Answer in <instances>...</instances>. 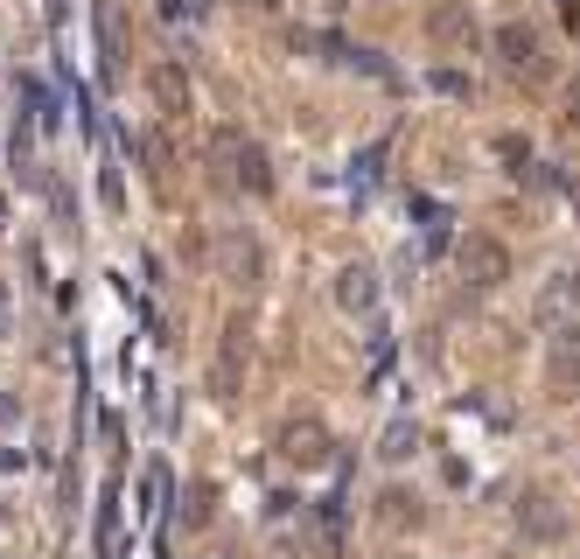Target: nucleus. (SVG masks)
I'll return each instance as SVG.
<instances>
[{
	"instance_id": "nucleus-1",
	"label": "nucleus",
	"mask_w": 580,
	"mask_h": 559,
	"mask_svg": "<svg viewBox=\"0 0 580 559\" xmlns=\"http://www.w3.org/2000/svg\"><path fill=\"white\" fill-rule=\"evenodd\" d=\"M455 266H461V280H469V287H504L511 280V245L497 238V231H469L461 253H455Z\"/></svg>"
},
{
	"instance_id": "nucleus-2",
	"label": "nucleus",
	"mask_w": 580,
	"mask_h": 559,
	"mask_svg": "<svg viewBox=\"0 0 580 559\" xmlns=\"http://www.w3.org/2000/svg\"><path fill=\"white\" fill-rule=\"evenodd\" d=\"M274 448L294 461V469H322V461H328V427H322L315 413H294V420H280Z\"/></svg>"
},
{
	"instance_id": "nucleus-3",
	"label": "nucleus",
	"mask_w": 580,
	"mask_h": 559,
	"mask_svg": "<svg viewBox=\"0 0 580 559\" xmlns=\"http://www.w3.org/2000/svg\"><path fill=\"white\" fill-rule=\"evenodd\" d=\"M245 364H253V322H231V329H224V357L217 364H210V384H217V392L231 399V392H238V384H245Z\"/></svg>"
},
{
	"instance_id": "nucleus-4",
	"label": "nucleus",
	"mask_w": 580,
	"mask_h": 559,
	"mask_svg": "<svg viewBox=\"0 0 580 559\" xmlns=\"http://www.w3.org/2000/svg\"><path fill=\"white\" fill-rule=\"evenodd\" d=\"M546 384L553 392H580V329L567 322V329H553V343H546Z\"/></svg>"
},
{
	"instance_id": "nucleus-5",
	"label": "nucleus",
	"mask_w": 580,
	"mask_h": 559,
	"mask_svg": "<svg viewBox=\"0 0 580 559\" xmlns=\"http://www.w3.org/2000/svg\"><path fill=\"white\" fill-rule=\"evenodd\" d=\"M559 525H567V517H559V504H553L546 490H525V496H517V532H525V538L546 546V538H559Z\"/></svg>"
},
{
	"instance_id": "nucleus-6",
	"label": "nucleus",
	"mask_w": 580,
	"mask_h": 559,
	"mask_svg": "<svg viewBox=\"0 0 580 559\" xmlns=\"http://www.w3.org/2000/svg\"><path fill=\"white\" fill-rule=\"evenodd\" d=\"M336 308H350V315H371L378 308V273L371 266H343L336 273Z\"/></svg>"
},
{
	"instance_id": "nucleus-7",
	"label": "nucleus",
	"mask_w": 580,
	"mask_h": 559,
	"mask_svg": "<svg viewBox=\"0 0 580 559\" xmlns=\"http://www.w3.org/2000/svg\"><path fill=\"white\" fill-rule=\"evenodd\" d=\"M497 56H504V70H517V77H538V35L532 29H497Z\"/></svg>"
},
{
	"instance_id": "nucleus-8",
	"label": "nucleus",
	"mask_w": 580,
	"mask_h": 559,
	"mask_svg": "<svg viewBox=\"0 0 580 559\" xmlns=\"http://www.w3.org/2000/svg\"><path fill=\"white\" fill-rule=\"evenodd\" d=\"M378 455H384V461H413V455H420V427H413V420H392Z\"/></svg>"
},
{
	"instance_id": "nucleus-9",
	"label": "nucleus",
	"mask_w": 580,
	"mask_h": 559,
	"mask_svg": "<svg viewBox=\"0 0 580 559\" xmlns=\"http://www.w3.org/2000/svg\"><path fill=\"white\" fill-rule=\"evenodd\" d=\"M434 35L461 49V43H469V14H461V8H440V14H434Z\"/></svg>"
},
{
	"instance_id": "nucleus-10",
	"label": "nucleus",
	"mask_w": 580,
	"mask_h": 559,
	"mask_svg": "<svg viewBox=\"0 0 580 559\" xmlns=\"http://www.w3.org/2000/svg\"><path fill=\"white\" fill-rule=\"evenodd\" d=\"M497 154H504L511 168H525V141H517V133H504V141H497Z\"/></svg>"
},
{
	"instance_id": "nucleus-11",
	"label": "nucleus",
	"mask_w": 580,
	"mask_h": 559,
	"mask_svg": "<svg viewBox=\"0 0 580 559\" xmlns=\"http://www.w3.org/2000/svg\"><path fill=\"white\" fill-rule=\"evenodd\" d=\"M168 14H176V22H189V14H197V0H161Z\"/></svg>"
},
{
	"instance_id": "nucleus-12",
	"label": "nucleus",
	"mask_w": 580,
	"mask_h": 559,
	"mask_svg": "<svg viewBox=\"0 0 580 559\" xmlns=\"http://www.w3.org/2000/svg\"><path fill=\"white\" fill-rule=\"evenodd\" d=\"M567 301H580V266H573V273H567Z\"/></svg>"
}]
</instances>
